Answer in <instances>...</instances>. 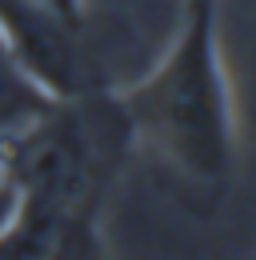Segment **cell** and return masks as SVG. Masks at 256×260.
<instances>
[{"label": "cell", "instance_id": "obj_1", "mask_svg": "<svg viewBox=\"0 0 256 260\" xmlns=\"http://www.w3.org/2000/svg\"><path fill=\"white\" fill-rule=\"evenodd\" d=\"M132 140L148 144L184 180L224 188L236 164L232 84L216 36V0H184L172 48L140 84L116 92Z\"/></svg>", "mask_w": 256, "mask_h": 260}, {"label": "cell", "instance_id": "obj_2", "mask_svg": "<svg viewBox=\"0 0 256 260\" xmlns=\"http://www.w3.org/2000/svg\"><path fill=\"white\" fill-rule=\"evenodd\" d=\"M132 148V124L116 88L56 100L0 140V168L24 200L80 216H100Z\"/></svg>", "mask_w": 256, "mask_h": 260}, {"label": "cell", "instance_id": "obj_3", "mask_svg": "<svg viewBox=\"0 0 256 260\" xmlns=\"http://www.w3.org/2000/svg\"><path fill=\"white\" fill-rule=\"evenodd\" d=\"M0 40L52 100L112 88L104 60L88 40V24H72L36 0H0Z\"/></svg>", "mask_w": 256, "mask_h": 260}, {"label": "cell", "instance_id": "obj_4", "mask_svg": "<svg viewBox=\"0 0 256 260\" xmlns=\"http://www.w3.org/2000/svg\"><path fill=\"white\" fill-rule=\"evenodd\" d=\"M100 256V216H80L20 196L16 216L0 232V260Z\"/></svg>", "mask_w": 256, "mask_h": 260}, {"label": "cell", "instance_id": "obj_5", "mask_svg": "<svg viewBox=\"0 0 256 260\" xmlns=\"http://www.w3.org/2000/svg\"><path fill=\"white\" fill-rule=\"evenodd\" d=\"M52 104L56 100L12 60V52L0 40V140L12 136L16 128H24L28 120H36L40 112H48Z\"/></svg>", "mask_w": 256, "mask_h": 260}, {"label": "cell", "instance_id": "obj_6", "mask_svg": "<svg viewBox=\"0 0 256 260\" xmlns=\"http://www.w3.org/2000/svg\"><path fill=\"white\" fill-rule=\"evenodd\" d=\"M16 208H20V188H16L8 176H0V232H4L8 220L16 216Z\"/></svg>", "mask_w": 256, "mask_h": 260}, {"label": "cell", "instance_id": "obj_7", "mask_svg": "<svg viewBox=\"0 0 256 260\" xmlns=\"http://www.w3.org/2000/svg\"><path fill=\"white\" fill-rule=\"evenodd\" d=\"M36 4L60 12L64 20H72V24H88V8H84V0H36Z\"/></svg>", "mask_w": 256, "mask_h": 260}, {"label": "cell", "instance_id": "obj_8", "mask_svg": "<svg viewBox=\"0 0 256 260\" xmlns=\"http://www.w3.org/2000/svg\"><path fill=\"white\" fill-rule=\"evenodd\" d=\"M0 176H4V168H0Z\"/></svg>", "mask_w": 256, "mask_h": 260}]
</instances>
